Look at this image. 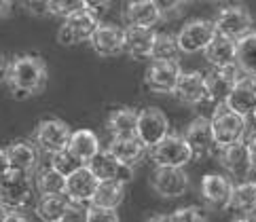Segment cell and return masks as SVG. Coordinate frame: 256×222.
I'll use <instances>...</instances> for the list:
<instances>
[{"label":"cell","instance_id":"6da1fadb","mask_svg":"<svg viewBox=\"0 0 256 222\" xmlns=\"http://www.w3.org/2000/svg\"><path fill=\"white\" fill-rule=\"evenodd\" d=\"M8 87L15 94V98H32L38 91L44 89L47 82V66L36 55H20L13 62H8L6 78Z\"/></svg>","mask_w":256,"mask_h":222},{"label":"cell","instance_id":"7a4b0ae2","mask_svg":"<svg viewBox=\"0 0 256 222\" xmlns=\"http://www.w3.org/2000/svg\"><path fill=\"white\" fill-rule=\"evenodd\" d=\"M98 28H100L98 11L83 6L72 15L64 17V24L58 32V40L64 47H72V44H76V42L91 40V36L96 34Z\"/></svg>","mask_w":256,"mask_h":222},{"label":"cell","instance_id":"3957f363","mask_svg":"<svg viewBox=\"0 0 256 222\" xmlns=\"http://www.w3.org/2000/svg\"><path fill=\"white\" fill-rule=\"evenodd\" d=\"M248 116L235 112L226 104L216 106V112L212 116V129L218 148L244 140L246 134H248Z\"/></svg>","mask_w":256,"mask_h":222},{"label":"cell","instance_id":"277c9868","mask_svg":"<svg viewBox=\"0 0 256 222\" xmlns=\"http://www.w3.org/2000/svg\"><path fill=\"white\" fill-rule=\"evenodd\" d=\"M244 76H248L240 64H228V66H220V68H212V72L206 74V87H208V102L214 106H220L226 102L231 89L240 82Z\"/></svg>","mask_w":256,"mask_h":222},{"label":"cell","instance_id":"5b68a950","mask_svg":"<svg viewBox=\"0 0 256 222\" xmlns=\"http://www.w3.org/2000/svg\"><path fill=\"white\" fill-rule=\"evenodd\" d=\"M193 150H190L184 136H172L168 134L159 144L150 148V159L154 165H168V168H184L186 163L193 159Z\"/></svg>","mask_w":256,"mask_h":222},{"label":"cell","instance_id":"8992f818","mask_svg":"<svg viewBox=\"0 0 256 222\" xmlns=\"http://www.w3.org/2000/svg\"><path fill=\"white\" fill-rule=\"evenodd\" d=\"M170 134V118L166 116L161 108L157 106H146L138 110V125H136V136L144 142V146L150 148L159 144L163 138Z\"/></svg>","mask_w":256,"mask_h":222},{"label":"cell","instance_id":"52a82bcc","mask_svg":"<svg viewBox=\"0 0 256 222\" xmlns=\"http://www.w3.org/2000/svg\"><path fill=\"white\" fill-rule=\"evenodd\" d=\"M32 199V184L30 174L8 170L0 178V203H4L11 210H22Z\"/></svg>","mask_w":256,"mask_h":222},{"label":"cell","instance_id":"ba28073f","mask_svg":"<svg viewBox=\"0 0 256 222\" xmlns=\"http://www.w3.org/2000/svg\"><path fill=\"white\" fill-rule=\"evenodd\" d=\"M216 26L214 22H208V20H193L180 28V32L176 34L178 38V47L180 53H186V55H195L199 51H206V47L214 40L216 36Z\"/></svg>","mask_w":256,"mask_h":222},{"label":"cell","instance_id":"9c48e42d","mask_svg":"<svg viewBox=\"0 0 256 222\" xmlns=\"http://www.w3.org/2000/svg\"><path fill=\"white\" fill-rule=\"evenodd\" d=\"M152 188L163 199H178L188 190V176L184 168H168L157 165L152 172Z\"/></svg>","mask_w":256,"mask_h":222},{"label":"cell","instance_id":"30bf717a","mask_svg":"<svg viewBox=\"0 0 256 222\" xmlns=\"http://www.w3.org/2000/svg\"><path fill=\"white\" fill-rule=\"evenodd\" d=\"M180 66L178 62H166V60H152L144 74V85L146 89H150L152 94H161V96H174L176 82L180 76Z\"/></svg>","mask_w":256,"mask_h":222},{"label":"cell","instance_id":"8fae6325","mask_svg":"<svg viewBox=\"0 0 256 222\" xmlns=\"http://www.w3.org/2000/svg\"><path fill=\"white\" fill-rule=\"evenodd\" d=\"M252 15L246 6H240V4H228V6H222L218 11L216 20H214V26H216V32L222 34V36H228V38H240V36L248 34L252 30Z\"/></svg>","mask_w":256,"mask_h":222},{"label":"cell","instance_id":"7c38bea8","mask_svg":"<svg viewBox=\"0 0 256 222\" xmlns=\"http://www.w3.org/2000/svg\"><path fill=\"white\" fill-rule=\"evenodd\" d=\"M220 163L231 178H240V180L248 178V174L256 168L252 161V154H250V146L246 140L222 146L220 148Z\"/></svg>","mask_w":256,"mask_h":222},{"label":"cell","instance_id":"4fadbf2b","mask_svg":"<svg viewBox=\"0 0 256 222\" xmlns=\"http://www.w3.org/2000/svg\"><path fill=\"white\" fill-rule=\"evenodd\" d=\"M72 136V129L68 123L60 121V118H49V121H42L36 127V146L44 152H58L68 148Z\"/></svg>","mask_w":256,"mask_h":222},{"label":"cell","instance_id":"5bb4252c","mask_svg":"<svg viewBox=\"0 0 256 222\" xmlns=\"http://www.w3.org/2000/svg\"><path fill=\"white\" fill-rule=\"evenodd\" d=\"M182 136H184V140L188 142L190 150H193L195 156H208L218 148V144L214 140L212 118H206V116L193 118V121L186 125Z\"/></svg>","mask_w":256,"mask_h":222},{"label":"cell","instance_id":"9a60e30c","mask_svg":"<svg viewBox=\"0 0 256 222\" xmlns=\"http://www.w3.org/2000/svg\"><path fill=\"white\" fill-rule=\"evenodd\" d=\"M87 165L98 176V180H121L127 184L134 178V170L130 165H123L108 148L106 150H100Z\"/></svg>","mask_w":256,"mask_h":222},{"label":"cell","instance_id":"2e32d148","mask_svg":"<svg viewBox=\"0 0 256 222\" xmlns=\"http://www.w3.org/2000/svg\"><path fill=\"white\" fill-rule=\"evenodd\" d=\"M174 96H176L180 102L190 106L204 104L208 102V87H206V74H201L197 70H188L180 72L176 89H174Z\"/></svg>","mask_w":256,"mask_h":222},{"label":"cell","instance_id":"e0dca14e","mask_svg":"<svg viewBox=\"0 0 256 222\" xmlns=\"http://www.w3.org/2000/svg\"><path fill=\"white\" fill-rule=\"evenodd\" d=\"M91 47L102 58H112L125 51V28L114 24H100L96 34L91 36Z\"/></svg>","mask_w":256,"mask_h":222},{"label":"cell","instance_id":"ac0fdd59","mask_svg":"<svg viewBox=\"0 0 256 222\" xmlns=\"http://www.w3.org/2000/svg\"><path fill=\"white\" fill-rule=\"evenodd\" d=\"M199 190H201V197L206 199V203L210 208L220 210V208L228 206L233 182L228 180V176H222V174H206L204 178H201Z\"/></svg>","mask_w":256,"mask_h":222},{"label":"cell","instance_id":"d6986e66","mask_svg":"<svg viewBox=\"0 0 256 222\" xmlns=\"http://www.w3.org/2000/svg\"><path fill=\"white\" fill-rule=\"evenodd\" d=\"M98 184H100L98 176L89 170V165H80L78 170H74L70 176H66V195L72 201L89 203L96 195Z\"/></svg>","mask_w":256,"mask_h":222},{"label":"cell","instance_id":"ffe728a7","mask_svg":"<svg viewBox=\"0 0 256 222\" xmlns=\"http://www.w3.org/2000/svg\"><path fill=\"white\" fill-rule=\"evenodd\" d=\"M108 150H110L123 165L134 168V165H138L146 156V150H148V148L144 146V142L138 136H112L110 144H108Z\"/></svg>","mask_w":256,"mask_h":222},{"label":"cell","instance_id":"44dd1931","mask_svg":"<svg viewBox=\"0 0 256 222\" xmlns=\"http://www.w3.org/2000/svg\"><path fill=\"white\" fill-rule=\"evenodd\" d=\"M157 38V32L152 28L142 26H127L125 28V51L134 60H146L152 53V44Z\"/></svg>","mask_w":256,"mask_h":222},{"label":"cell","instance_id":"7402d4cb","mask_svg":"<svg viewBox=\"0 0 256 222\" xmlns=\"http://www.w3.org/2000/svg\"><path fill=\"white\" fill-rule=\"evenodd\" d=\"M123 17L127 26H142V28H154L161 22V13L152 0H130L125 4Z\"/></svg>","mask_w":256,"mask_h":222},{"label":"cell","instance_id":"603a6c76","mask_svg":"<svg viewBox=\"0 0 256 222\" xmlns=\"http://www.w3.org/2000/svg\"><path fill=\"white\" fill-rule=\"evenodd\" d=\"M204 53H206V62L212 68L228 66V64L237 62V40L222 34H216L214 40L208 44Z\"/></svg>","mask_w":256,"mask_h":222},{"label":"cell","instance_id":"cb8c5ba5","mask_svg":"<svg viewBox=\"0 0 256 222\" xmlns=\"http://www.w3.org/2000/svg\"><path fill=\"white\" fill-rule=\"evenodd\" d=\"M8 154V163H11V170L24 172V174H32L38 165V148L28 140H17L6 148Z\"/></svg>","mask_w":256,"mask_h":222},{"label":"cell","instance_id":"d4e9b609","mask_svg":"<svg viewBox=\"0 0 256 222\" xmlns=\"http://www.w3.org/2000/svg\"><path fill=\"white\" fill-rule=\"evenodd\" d=\"M68 150L74 154L80 163L87 165L102 148H100V138L96 136V132H91V129H76V132H72V136H70Z\"/></svg>","mask_w":256,"mask_h":222},{"label":"cell","instance_id":"484cf974","mask_svg":"<svg viewBox=\"0 0 256 222\" xmlns=\"http://www.w3.org/2000/svg\"><path fill=\"white\" fill-rule=\"evenodd\" d=\"M224 104L231 108V110H235V112L244 114V116H250L254 112V110H256V94H254L252 87H250L248 76H244L231 89V94H228Z\"/></svg>","mask_w":256,"mask_h":222},{"label":"cell","instance_id":"4316f807","mask_svg":"<svg viewBox=\"0 0 256 222\" xmlns=\"http://www.w3.org/2000/svg\"><path fill=\"white\" fill-rule=\"evenodd\" d=\"M226 208L240 212V214H254L256 212V182L244 180L240 184H233L231 199H228Z\"/></svg>","mask_w":256,"mask_h":222},{"label":"cell","instance_id":"83f0119b","mask_svg":"<svg viewBox=\"0 0 256 222\" xmlns=\"http://www.w3.org/2000/svg\"><path fill=\"white\" fill-rule=\"evenodd\" d=\"M70 203V197L66 192H60V195H40V201L36 206V214L40 220L47 222H64V214H66V208Z\"/></svg>","mask_w":256,"mask_h":222},{"label":"cell","instance_id":"f1b7e54d","mask_svg":"<svg viewBox=\"0 0 256 222\" xmlns=\"http://www.w3.org/2000/svg\"><path fill=\"white\" fill-rule=\"evenodd\" d=\"M125 197V182L121 180H100L96 195L89 203L96 206H106V208H118Z\"/></svg>","mask_w":256,"mask_h":222},{"label":"cell","instance_id":"f546056e","mask_svg":"<svg viewBox=\"0 0 256 222\" xmlns=\"http://www.w3.org/2000/svg\"><path fill=\"white\" fill-rule=\"evenodd\" d=\"M136 125H138V110L134 108H116L108 116L106 129L112 136H136Z\"/></svg>","mask_w":256,"mask_h":222},{"label":"cell","instance_id":"4dcf8cb0","mask_svg":"<svg viewBox=\"0 0 256 222\" xmlns=\"http://www.w3.org/2000/svg\"><path fill=\"white\" fill-rule=\"evenodd\" d=\"M237 64L248 74H256V32L250 30L237 38Z\"/></svg>","mask_w":256,"mask_h":222},{"label":"cell","instance_id":"1f68e13d","mask_svg":"<svg viewBox=\"0 0 256 222\" xmlns=\"http://www.w3.org/2000/svg\"><path fill=\"white\" fill-rule=\"evenodd\" d=\"M36 190L40 195H60V192H66V176L60 174L58 170L49 168L40 170L36 174Z\"/></svg>","mask_w":256,"mask_h":222},{"label":"cell","instance_id":"d6a6232c","mask_svg":"<svg viewBox=\"0 0 256 222\" xmlns=\"http://www.w3.org/2000/svg\"><path fill=\"white\" fill-rule=\"evenodd\" d=\"M178 55H180V47H178V38H176V36H172V34H159L157 32V38H154V44H152L150 60L178 62Z\"/></svg>","mask_w":256,"mask_h":222},{"label":"cell","instance_id":"836d02e7","mask_svg":"<svg viewBox=\"0 0 256 222\" xmlns=\"http://www.w3.org/2000/svg\"><path fill=\"white\" fill-rule=\"evenodd\" d=\"M49 165L53 170H58L60 174L64 176H70L74 170H78L80 165H85V163H80L74 154H72L68 148H64V150H58V152H51V161Z\"/></svg>","mask_w":256,"mask_h":222},{"label":"cell","instance_id":"e575fe53","mask_svg":"<svg viewBox=\"0 0 256 222\" xmlns=\"http://www.w3.org/2000/svg\"><path fill=\"white\" fill-rule=\"evenodd\" d=\"M83 0H49L47 11L53 17H68L78 8H83Z\"/></svg>","mask_w":256,"mask_h":222},{"label":"cell","instance_id":"d590c367","mask_svg":"<svg viewBox=\"0 0 256 222\" xmlns=\"http://www.w3.org/2000/svg\"><path fill=\"white\" fill-rule=\"evenodd\" d=\"M87 220L89 222H118V214H116V208H106V206L89 203L87 206Z\"/></svg>","mask_w":256,"mask_h":222},{"label":"cell","instance_id":"8d00e7d4","mask_svg":"<svg viewBox=\"0 0 256 222\" xmlns=\"http://www.w3.org/2000/svg\"><path fill=\"white\" fill-rule=\"evenodd\" d=\"M170 220H174V222H201V220H206V212L199 206H186V208H180V210L174 212L170 216Z\"/></svg>","mask_w":256,"mask_h":222},{"label":"cell","instance_id":"74e56055","mask_svg":"<svg viewBox=\"0 0 256 222\" xmlns=\"http://www.w3.org/2000/svg\"><path fill=\"white\" fill-rule=\"evenodd\" d=\"M87 206L89 203L70 199L68 208H66V214H64V222H83V220H87Z\"/></svg>","mask_w":256,"mask_h":222},{"label":"cell","instance_id":"f35d334b","mask_svg":"<svg viewBox=\"0 0 256 222\" xmlns=\"http://www.w3.org/2000/svg\"><path fill=\"white\" fill-rule=\"evenodd\" d=\"M154 6L159 8V13L161 15H168V13H174V11H178L180 4L184 2V0H152Z\"/></svg>","mask_w":256,"mask_h":222},{"label":"cell","instance_id":"ab89813d","mask_svg":"<svg viewBox=\"0 0 256 222\" xmlns=\"http://www.w3.org/2000/svg\"><path fill=\"white\" fill-rule=\"evenodd\" d=\"M24 6L28 8L32 15H44V13H49L47 11L49 0H24Z\"/></svg>","mask_w":256,"mask_h":222},{"label":"cell","instance_id":"60d3db41","mask_svg":"<svg viewBox=\"0 0 256 222\" xmlns=\"http://www.w3.org/2000/svg\"><path fill=\"white\" fill-rule=\"evenodd\" d=\"M110 2H112V0H83V4L87 8H94V11H104V8Z\"/></svg>","mask_w":256,"mask_h":222},{"label":"cell","instance_id":"b9f144b4","mask_svg":"<svg viewBox=\"0 0 256 222\" xmlns=\"http://www.w3.org/2000/svg\"><path fill=\"white\" fill-rule=\"evenodd\" d=\"M11 170V163H8V154H6V148L2 150V148H0V178H2V176Z\"/></svg>","mask_w":256,"mask_h":222},{"label":"cell","instance_id":"7bdbcfd3","mask_svg":"<svg viewBox=\"0 0 256 222\" xmlns=\"http://www.w3.org/2000/svg\"><path fill=\"white\" fill-rule=\"evenodd\" d=\"M11 214H13V210L4 206V203H0V222H11Z\"/></svg>","mask_w":256,"mask_h":222},{"label":"cell","instance_id":"ee69618b","mask_svg":"<svg viewBox=\"0 0 256 222\" xmlns=\"http://www.w3.org/2000/svg\"><path fill=\"white\" fill-rule=\"evenodd\" d=\"M11 6H13V0H0V17L11 11Z\"/></svg>","mask_w":256,"mask_h":222},{"label":"cell","instance_id":"f6af8a7d","mask_svg":"<svg viewBox=\"0 0 256 222\" xmlns=\"http://www.w3.org/2000/svg\"><path fill=\"white\" fill-rule=\"evenodd\" d=\"M248 146H250V154H252V161H254V165H256V134L248 140Z\"/></svg>","mask_w":256,"mask_h":222},{"label":"cell","instance_id":"bcb514c9","mask_svg":"<svg viewBox=\"0 0 256 222\" xmlns=\"http://www.w3.org/2000/svg\"><path fill=\"white\" fill-rule=\"evenodd\" d=\"M248 80H250V87H252V91L256 94V74H250V76H248Z\"/></svg>","mask_w":256,"mask_h":222},{"label":"cell","instance_id":"7dc6e473","mask_svg":"<svg viewBox=\"0 0 256 222\" xmlns=\"http://www.w3.org/2000/svg\"><path fill=\"white\" fill-rule=\"evenodd\" d=\"M248 123H250V125H252L254 129H256V110H254V112H252V114L248 116Z\"/></svg>","mask_w":256,"mask_h":222},{"label":"cell","instance_id":"c3c4849f","mask_svg":"<svg viewBox=\"0 0 256 222\" xmlns=\"http://www.w3.org/2000/svg\"><path fill=\"white\" fill-rule=\"evenodd\" d=\"M210 2H214V4H226L228 0H210Z\"/></svg>","mask_w":256,"mask_h":222}]
</instances>
